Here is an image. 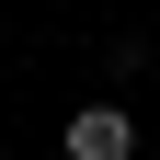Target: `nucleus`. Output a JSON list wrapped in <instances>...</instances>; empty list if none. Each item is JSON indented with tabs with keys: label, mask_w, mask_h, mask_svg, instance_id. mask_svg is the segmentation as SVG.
<instances>
[{
	"label": "nucleus",
	"mask_w": 160,
	"mask_h": 160,
	"mask_svg": "<svg viewBox=\"0 0 160 160\" xmlns=\"http://www.w3.org/2000/svg\"><path fill=\"white\" fill-rule=\"evenodd\" d=\"M69 160H137V114L126 103H80L69 114Z\"/></svg>",
	"instance_id": "obj_1"
}]
</instances>
